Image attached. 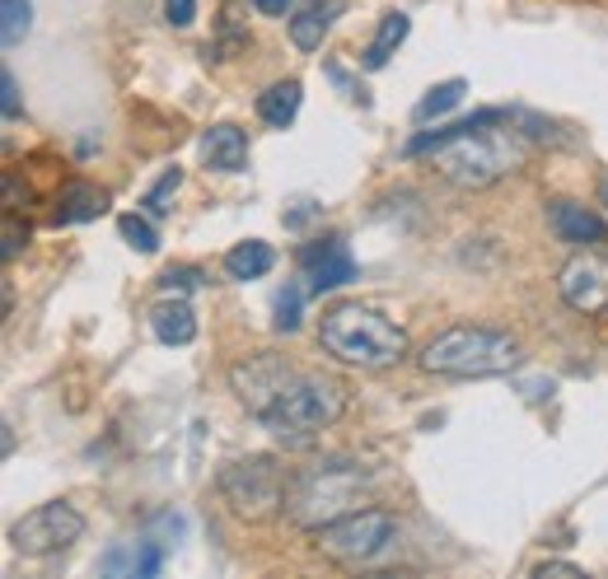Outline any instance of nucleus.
<instances>
[{
	"instance_id": "obj_1",
	"label": "nucleus",
	"mask_w": 608,
	"mask_h": 579,
	"mask_svg": "<svg viewBox=\"0 0 608 579\" xmlns=\"http://www.w3.org/2000/svg\"><path fill=\"white\" fill-rule=\"evenodd\" d=\"M230 383L257 426L286 440L290 449H309L319 440V430L337 426L346 412V389L333 374L305 370V364L267 356V350L239 360L230 370Z\"/></svg>"
},
{
	"instance_id": "obj_2",
	"label": "nucleus",
	"mask_w": 608,
	"mask_h": 579,
	"mask_svg": "<svg viewBox=\"0 0 608 579\" xmlns=\"http://www.w3.org/2000/svg\"><path fill=\"white\" fill-rule=\"evenodd\" d=\"M525 164H529V140L511 127H501V121L459 131L455 140H445L440 150H431V169L463 192L492 187L501 178H511V173H519Z\"/></svg>"
},
{
	"instance_id": "obj_3",
	"label": "nucleus",
	"mask_w": 608,
	"mask_h": 579,
	"mask_svg": "<svg viewBox=\"0 0 608 579\" xmlns=\"http://www.w3.org/2000/svg\"><path fill=\"white\" fill-rule=\"evenodd\" d=\"M319 346L342 364L389 370L408 356V332L365 304H337L319 319Z\"/></svg>"
},
{
	"instance_id": "obj_4",
	"label": "nucleus",
	"mask_w": 608,
	"mask_h": 579,
	"mask_svg": "<svg viewBox=\"0 0 608 579\" xmlns=\"http://www.w3.org/2000/svg\"><path fill=\"white\" fill-rule=\"evenodd\" d=\"M416 360H422L426 374H440V379H492V374H511L519 364V341L501 327L463 323L431 337Z\"/></svg>"
},
{
	"instance_id": "obj_5",
	"label": "nucleus",
	"mask_w": 608,
	"mask_h": 579,
	"mask_svg": "<svg viewBox=\"0 0 608 579\" xmlns=\"http://www.w3.org/2000/svg\"><path fill=\"white\" fill-rule=\"evenodd\" d=\"M370 496V472L356 467V463H319V467H305L300 477H290V496H286V514L295 529H309L319 533L323 523H333L342 514H352L356 505Z\"/></svg>"
},
{
	"instance_id": "obj_6",
	"label": "nucleus",
	"mask_w": 608,
	"mask_h": 579,
	"mask_svg": "<svg viewBox=\"0 0 608 579\" xmlns=\"http://www.w3.org/2000/svg\"><path fill=\"white\" fill-rule=\"evenodd\" d=\"M220 496L225 505L249 519V523H263L272 514L286 510V496H290V472L272 459V453H249V459H234L220 467Z\"/></svg>"
},
{
	"instance_id": "obj_7",
	"label": "nucleus",
	"mask_w": 608,
	"mask_h": 579,
	"mask_svg": "<svg viewBox=\"0 0 608 579\" xmlns=\"http://www.w3.org/2000/svg\"><path fill=\"white\" fill-rule=\"evenodd\" d=\"M314 537L323 556L342 560V566H365V560L385 556L398 542V519L389 510H352L333 523H323Z\"/></svg>"
},
{
	"instance_id": "obj_8",
	"label": "nucleus",
	"mask_w": 608,
	"mask_h": 579,
	"mask_svg": "<svg viewBox=\"0 0 608 579\" xmlns=\"http://www.w3.org/2000/svg\"><path fill=\"white\" fill-rule=\"evenodd\" d=\"M80 537H84V514L66 500L38 505V510L10 523V547L20 556H57L66 547H76Z\"/></svg>"
},
{
	"instance_id": "obj_9",
	"label": "nucleus",
	"mask_w": 608,
	"mask_h": 579,
	"mask_svg": "<svg viewBox=\"0 0 608 579\" xmlns=\"http://www.w3.org/2000/svg\"><path fill=\"white\" fill-rule=\"evenodd\" d=\"M558 290H562V300H566L571 309L585 313V319L604 313V309H608V253H599V248L576 253V257H571L566 267H562Z\"/></svg>"
},
{
	"instance_id": "obj_10",
	"label": "nucleus",
	"mask_w": 608,
	"mask_h": 579,
	"mask_svg": "<svg viewBox=\"0 0 608 579\" xmlns=\"http://www.w3.org/2000/svg\"><path fill=\"white\" fill-rule=\"evenodd\" d=\"M300 271L309 280V294H328V290H342L352 286L360 276L352 248H346L342 239H314L300 248Z\"/></svg>"
},
{
	"instance_id": "obj_11",
	"label": "nucleus",
	"mask_w": 608,
	"mask_h": 579,
	"mask_svg": "<svg viewBox=\"0 0 608 579\" xmlns=\"http://www.w3.org/2000/svg\"><path fill=\"white\" fill-rule=\"evenodd\" d=\"M548 230L562 243H576V248H604L608 243V220L599 210H589L581 201H552L548 206Z\"/></svg>"
},
{
	"instance_id": "obj_12",
	"label": "nucleus",
	"mask_w": 608,
	"mask_h": 579,
	"mask_svg": "<svg viewBox=\"0 0 608 579\" xmlns=\"http://www.w3.org/2000/svg\"><path fill=\"white\" fill-rule=\"evenodd\" d=\"M202 160L216 173H243L249 169V136H243L234 121H216V127L202 136Z\"/></svg>"
},
{
	"instance_id": "obj_13",
	"label": "nucleus",
	"mask_w": 608,
	"mask_h": 579,
	"mask_svg": "<svg viewBox=\"0 0 608 579\" xmlns=\"http://www.w3.org/2000/svg\"><path fill=\"white\" fill-rule=\"evenodd\" d=\"M342 10H346L342 0H300L295 14H290V43L300 51H319L323 38H328V28H333V20Z\"/></svg>"
},
{
	"instance_id": "obj_14",
	"label": "nucleus",
	"mask_w": 608,
	"mask_h": 579,
	"mask_svg": "<svg viewBox=\"0 0 608 579\" xmlns=\"http://www.w3.org/2000/svg\"><path fill=\"white\" fill-rule=\"evenodd\" d=\"M150 332L160 337L164 346H187L197 337V313L183 294H164L160 304L150 309Z\"/></svg>"
},
{
	"instance_id": "obj_15",
	"label": "nucleus",
	"mask_w": 608,
	"mask_h": 579,
	"mask_svg": "<svg viewBox=\"0 0 608 579\" xmlns=\"http://www.w3.org/2000/svg\"><path fill=\"white\" fill-rule=\"evenodd\" d=\"M108 210V192L94 187V183H66L61 197H57V224H90Z\"/></svg>"
},
{
	"instance_id": "obj_16",
	"label": "nucleus",
	"mask_w": 608,
	"mask_h": 579,
	"mask_svg": "<svg viewBox=\"0 0 608 579\" xmlns=\"http://www.w3.org/2000/svg\"><path fill=\"white\" fill-rule=\"evenodd\" d=\"M300 99H305V84L300 80H276L267 94H257V117L267 121V127L286 131L295 113H300Z\"/></svg>"
},
{
	"instance_id": "obj_17",
	"label": "nucleus",
	"mask_w": 608,
	"mask_h": 579,
	"mask_svg": "<svg viewBox=\"0 0 608 579\" xmlns=\"http://www.w3.org/2000/svg\"><path fill=\"white\" fill-rule=\"evenodd\" d=\"M408 33H412V20H408V14H403V10H389L385 20H379L375 43L365 47V70H385L393 51L408 43Z\"/></svg>"
},
{
	"instance_id": "obj_18",
	"label": "nucleus",
	"mask_w": 608,
	"mask_h": 579,
	"mask_svg": "<svg viewBox=\"0 0 608 579\" xmlns=\"http://www.w3.org/2000/svg\"><path fill=\"white\" fill-rule=\"evenodd\" d=\"M272 262H276L272 243L249 239V243H234V248L225 253V271H230L234 280H257V276H267V271H272Z\"/></svg>"
},
{
	"instance_id": "obj_19",
	"label": "nucleus",
	"mask_w": 608,
	"mask_h": 579,
	"mask_svg": "<svg viewBox=\"0 0 608 579\" xmlns=\"http://www.w3.org/2000/svg\"><path fill=\"white\" fill-rule=\"evenodd\" d=\"M463 94H468V80H445V84H436V90H431L422 103H416V121H422V127H431V121L436 117H445V113H455L459 103H463Z\"/></svg>"
},
{
	"instance_id": "obj_20",
	"label": "nucleus",
	"mask_w": 608,
	"mask_h": 579,
	"mask_svg": "<svg viewBox=\"0 0 608 579\" xmlns=\"http://www.w3.org/2000/svg\"><path fill=\"white\" fill-rule=\"evenodd\" d=\"M28 24H33L28 0H0V38H5V47H20Z\"/></svg>"
},
{
	"instance_id": "obj_21",
	"label": "nucleus",
	"mask_w": 608,
	"mask_h": 579,
	"mask_svg": "<svg viewBox=\"0 0 608 579\" xmlns=\"http://www.w3.org/2000/svg\"><path fill=\"white\" fill-rule=\"evenodd\" d=\"M179 187H183V169L173 164V169L160 173V183H154V187L146 192V201H141V206H146V216H150V220L169 216V201H173V192H179Z\"/></svg>"
},
{
	"instance_id": "obj_22",
	"label": "nucleus",
	"mask_w": 608,
	"mask_h": 579,
	"mask_svg": "<svg viewBox=\"0 0 608 579\" xmlns=\"http://www.w3.org/2000/svg\"><path fill=\"white\" fill-rule=\"evenodd\" d=\"M117 234L127 239L136 253H146V257H150V253H160V234H154V224H150L146 216H136V210H131V216H122V220H117Z\"/></svg>"
},
{
	"instance_id": "obj_23",
	"label": "nucleus",
	"mask_w": 608,
	"mask_h": 579,
	"mask_svg": "<svg viewBox=\"0 0 608 579\" xmlns=\"http://www.w3.org/2000/svg\"><path fill=\"white\" fill-rule=\"evenodd\" d=\"M300 304H305V290H276V332H295L300 327Z\"/></svg>"
},
{
	"instance_id": "obj_24",
	"label": "nucleus",
	"mask_w": 608,
	"mask_h": 579,
	"mask_svg": "<svg viewBox=\"0 0 608 579\" xmlns=\"http://www.w3.org/2000/svg\"><path fill=\"white\" fill-rule=\"evenodd\" d=\"M164 542L160 537H141V542H136V575H141V579H150V575H160V566H164Z\"/></svg>"
},
{
	"instance_id": "obj_25",
	"label": "nucleus",
	"mask_w": 608,
	"mask_h": 579,
	"mask_svg": "<svg viewBox=\"0 0 608 579\" xmlns=\"http://www.w3.org/2000/svg\"><path fill=\"white\" fill-rule=\"evenodd\" d=\"M24 243H28V224L20 220V210H5V243H0V257L14 262Z\"/></svg>"
},
{
	"instance_id": "obj_26",
	"label": "nucleus",
	"mask_w": 608,
	"mask_h": 579,
	"mask_svg": "<svg viewBox=\"0 0 608 579\" xmlns=\"http://www.w3.org/2000/svg\"><path fill=\"white\" fill-rule=\"evenodd\" d=\"M202 286V271L197 267H169L160 276V290L164 294H187V290H197Z\"/></svg>"
},
{
	"instance_id": "obj_27",
	"label": "nucleus",
	"mask_w": 608,
	"mask_h": 579,
	"mask_svg": "<svg viewBox=\"0 0 608 579\" xmlns=\"http://www.w3.org/2000/svg\"><path fill=\"white\" fill-rule=\"evenodd\" d=\"M323 76H328V80H333V84H337V90H342L346 99H352V103H360V108H365V103H370V94H365V90H360V84H356L352 76H346V70H342L337 61H323Z\"/></svg>"
},
{
	"instance_id": "obj_28",
	"label": "nucleus",
	"mask_w": 608,
	"mask_h": 579,
	"mask_svg": "<svg viewBox=\"0 0 608 579\" xmlns=\"http://www.w3.org/2000/svg\"><path fill=\"white\" fill-rule=\"evenodd\" d=\"M183 529H187V523H183V514H160V519L150 523V537H160L164 547H173V542L183 537Z\"/></svg>"
},
{
	"instance_id": "obj_29",
	"label": "nucleus",
	"mask_w": 608,
	"mask_h": 579,
	"mask_svg": "<svg viewBox=\"0 0 608 579\" xmlns=\"http://www.w3.org/2000/svg\"><path fill=\"white\" fill-rule=\"evenodd\" d=\"M534 579H585V570L576 560H543V566H534Z\"/></svg>"
},
{
	"instance_id": "obj_30",
	"label": "nucleus",
	"mask_w": 608,
	"mask_h": 579,
	"mask_svg": "<svg viewBox=\"0 0 608 579\" xmlns=\"http://www.w3.org/2000/svg\"><path fill=\"white\" fill-rule=\"evenodd\" d=\"M0 108H5V121L20 117V80H14V70L0 76Z\"/></svg>"
},
{
	"instance_id": "obj_31",
	"label": "nucleus",
	"mask_w": 608,
	"mask_h": 579,
	"mask_svg": "<svg viewBox=\"0 0 608 579\" xmlns=\"http://www.w3.org/2000/svg\"><path fill=\"white\" fill-rule=\"evenodd\" d=\"M164 14H169L173 28H193V20H197V0H164Z\"/></svg>"
},
{
	"instance_id": "obj_32",
	"label": "nucleus",
	"mask_w": 608,
	"mask_h": 579,
	"mask_svg": "<svg viewBox=\"0 0 608 579\" xmlns=\"http://www.w3.org/2000/svg\"><path fill=\"white\" fill-rule=\"evenodd\" d=\"M253 5L263 10V14H286V10L295 5V0H253Z\"/></svg>"
},
{
	"instance_id": "obj_33",
	"label": "nucleus",
	"mask_w": 608,
	"mask_h": 579,
	"mask_svg": "<svg viewBox=\"0 0 608 579\" xmlns=\"http://www.w3.org/2000/svg\"><path fill=\"white\" fill-rule=\"evenodd\" d=\"M599 201L608 206V173H604V178H599Z\"/></svg>"
}]
</instances>
